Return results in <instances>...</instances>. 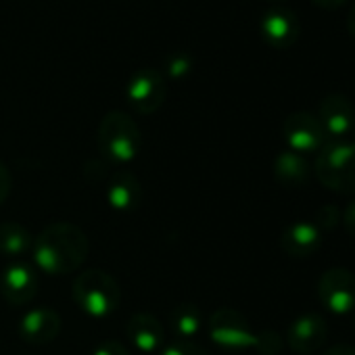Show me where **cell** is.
Returning a JSON list of instances; mask_svg holds the SVG:
<instances>
[{"label":"cell","mask_w":355,"mask_h":355,"mask_svg":"<svg viewBox=\"0 0 355 355\" xmlns=\"http://www.w3.org/2000/svg\"><path fill=\"white\" fill-rule=\"evenodd\" d=\"M36 266L53 276L76 272L88 257V239L84 230L69 222H57L44 228L32 245Z\"/></svg>","instance_id":"1"},{"label":"cell","mask_w":355,"mask_h":355,"mask_svg":"<svg viewBox=\"0 0 355 355\" xmlns=\"http://www.w3.org/2000/svg\"><path fill=\"white\" fill-rule=\"evenodd\" d=\"M76 305L92 320H105L113 315L121 301L119 284L103 270L82 272L71 288Z\"/></svg>","instance_id":"2"},{"label":"cell","mask_w":355,"mask_h":355,"mask_svg":"<svg viewBox=\"0 0 355 355\" xmlns=\"http://www.w3.org/2000/svg\"><path fill=\"white\" fill-rule=\"evenodd\" d=\"M313 171L328 191L355 195V144L347 140H328L318 150Z\"/></svg>","instance_id":"3"},{"label":"cell","mask_w":355,"mask_h":355,"mask_svg":"<svg viewBox=\"0 0 355 355\" xmlns=\"http://www.w3.org/2000/svg\"><path fill=\"white\" fill-rule=\"evenodd\" d=\"M140 128L136 121L121 113L109 111L98 125V150L101 155L117 165L132 163L140 153Z\"/></svg>","instance_id":"4"},{"label":"cell","mask_w":355,"mask_h":355,"mask_svg":"<svg viewBox=\"0 0 355 355\" xmlns=\"http://www.w3.org/2000/svg\"><path fill=\"white\" fill-rule=\"evenodd\" d=\"M211 340L226 351H247L257 347L259 334L251 328L249 320L236 309H218L209 318Z\"/></svg>","instance_id":"5"},{"label":"cell","mask_w":355,"mask_h":355,"mask_svg":"<svg viewBox=\"0 0 355 355\" xmlns=\"http://www.w3.org/2000/svg\"><path fill=\"white\" fill-rule=\"evenodd\" d=\"M165 96L167 80L159 69H138L125 86V101L140 115L155 113L163 105Z\"/></svg>","instance_id":"6"},{"label":"cell","mask_w":355,"mask_h":355,"mask_svg":"<svg viewBox=\"0 0 355 355\" xmlns=\"http://www.w3.org/2000/svg\"><path fill=\"white\" fill-rule=\"evenodd\" d=\"M318 297L330 313H349L355 309V274L347 268L326 270L318 282Z\"/></svg>","instance_id":"7"},{"label":"cell","mask_w":355,"mask_h":355,"mask_svg":"<svg viewBox=\"0 0 355 355\" xmlns=\"http://www.w3.org/2000/svg\"><path fill=\"white\" fill-rule=\"evenodd\" d=\"M284 140L288 144V150L305 155V153H318L326 142V132L320 123V119L311 113L299 111L286 117L284 125Z\"/></svg>","instance_id":"8"},{"label":"cell","mask_w":355,"mask_h":355,"mask_svg":"<svg viewBox=\"0 0 355 355\" xmlns=\"http://www.w3.org/2000/svg\"><path fill=\"white\" fill-rule=\"evenodd\" d=\"M259 34L272 49H291L299 38V17L286 7H274L263 13Z\"/></svg>","instance_id":"9"},{"label":"cell","mask_w":355,"mask_h":355,"mask_svg":"<svg viewBox=\"0 0 355 355\" xmlns=\"http://www.w3.org/2000/svg\"><path fill=\"white\" fill-rule=\"evenodd\" d=\"M318 119L330 140H345L355 128V109L351 101L343 94H328L322 98L318 109Z\"/></svg>","instance_id":"10"},{"label":"cell","mask_w":355,"mask_h":355,"mask_svg":"<svg viewBox=\"0 0 355 355\" xmlns=\"http://www.w3.org/2000/svg\"><path fill=\"white\" fill-rule=\"evenodd\" d=\"M328 336V324L320 313H303L291 322L286 330L288 349L299 355H309L318 351Z\"/></svg>","instance_id":"11"},{"label":"cell","mask_w":355,"mask_h":355,"mask_svg":"<svg viewBox=\"0 0 355 355\" xmlns=\"http://www.w3.org/2000/svg\"><path fill=\"white\" fill-rule=\"evenodd\" d=\"M0 293L11 305H26L38 293V276L26 263H11L0 276Z\"/></svg>","instance_id":"12"},{"label":"cell","mask_w":355,"mask_h":355,"mask_svg":"<svg viewBox=\"0 0 355 355\" xmlns=\"http://www.w3.org/2000/svg\"><path fill=\"white\" fill-rule=\"evenodd\" d=\"M61 332V315L53 309L40 307L26 313L19 322V336L30 345H49Z\"/></svg>","instance_id":"13"},{"label":"cell","mask_w":355,"mask_h":355,"mask_svg":"<svg viewBox=\"0 0 355 355\" xmlns=\"http://www.w3.org/2000/svg\"><path fill=\"white\" fill-rule=\"evenodd\" d=\"M125 332L132 345L144 355L159 353L165 345V330L150 313H134L125 324Z\"/></svg>","instance_id":"14"},{"label":"cell","mask_w":355,"mask_h":355,"mask_svg":"<svg viewBox=\"0 0 355 355\" xmlns=\"http://www.w3.org/2000/svg\"><path fill=\"white\" fill-rule=\"evenodd\" d=\"M105 197L115 211L128 214L142 203V187L130 171H119L107 182Z\"/></svg>","instance_id":"15"},{"label":"cell","mask_w":355,"mask_h":355,"mask_svg":"<svg viewBox=\"0 0 355 355\" xmlns=\"http://www.w3.org/2000/svg\"><path fill=\"white\" fill-rule=\"evenodd\" d=\"M320 245H322V232L315 228L313 222L291 224L280 236V247L291 257H309L318 253Z\"/></svg>","instance_id":"16"},{"label":"cell","mask_w":355,"mask_h":355,"mask_svg":"<svg viewBox=\"0 0 355 355\" xmlns=\"http://www.w3.org/2000/svg\"><path fill=\"white\" fill-rule=\"evenodd\" d=\"M307 175H309V165L303 155L286 148V150L278 153V157L274 159V178L282 187L297 189V187L305 184Z\"/></svg>","instance_id":"17"},{"label":"cell","mask_w":355,"mask_h":355,"mask_svg":"<svg viewBox=\"0 0 355 355\" xmlns=\"http://www.w3.org/2000/svg\"><path fill=\"white\" fill-rule=\"evenodd\" d=\"M169 326H171V332L175 334V338L193 340L203 330V313L199 311L197 305L182 303V305H178V307L171 309Z\"/></svg>","instance_id":"18"},{"label":"cell","mask_w":355,"mask_h":355,"mask_svg":"<svg viewBox=\"0 0 355 355\" xmlns=\"http://www.w3.org/2000/svg\"><path fill=\"white\" fill-rule=\"evenodd\" d=\"M34 239L17 222H5L0 224V255L7 257H21L28 251H32Z\"/></svg>","instance_id":"19"},{"label":"cell","mask_w":355,"mask_h":355,"mask_svg":"<svg viewBox=\"0 0 355 355\" xmlns=\"http://www.w3.org/2000/svg\"><path fill=\"white\" fill-rule=\"evenodd\" d=\"M159 355H209L205 347H201L195 340H180L175 338L169 345H163Z\"/></svg>","instance_id":"20"},{"label":"cell","mask_w":355,"mask_h":355,"mask_svg":"<svg viewBox=\"0 0 355 355\" xmlns=\"http://www.w3.org/2000/svg\"><path fill=\"white\" fill-rule=\"evenodd\" d=\"M193 61L189 55H171L165 63V73L173 80H182L191 73Z\"/></svg>","instance_id":"21"},{"label":"cell","mask_w":355,"mask_h":355,"mask_svg":"<svg viewBox=\"0 0 355 355\" xmlns=\"http://www.w3.org/2000/svg\"><path fill=\"white\" fill-rule=\"evenodd\" d=\"M338 220H340V211L334 205H324V207L318 209L313 224L322 232V230H332L338 224Z\"/></svg>","instance_id":"22"},{"label":"cell","mask_w":355,"mask_h":355,"mask_svg":"<svg viewBox=\"0 0 355 355\" xmlns=\"http://www.w3.org/2000/svg\"><path fill=\"white\" fill-rule=\"evenodd\" d=\"M255 349L263 355H276L282 349V340L278 338L276 332H263V334H259Z\"/></svg>","instance_id":"23"},{"label":"cell","mask_w":355,"mask_h":355,"mask_svg":"<svg viewBox=\"0 0 355 355\" xmlns=\"http://www.w3.org/2000/svg\"><path fill=\"white\" fill-rule=\"evenodd\" d=\"M92 355H130V353H128V349L119 340H103L92 351Z\"/></svg>","instance_id":"24"},{"label":"cell","mask_w":355,"mask_h":355,"mask_svg":"<svg viewBox=\"0 0 355 355\" xmlns=\"http://www.w3.org/2000/svg\"><path fill=\"white\" fill-rule=\"evenodd\" d=\"M9 193H11V173H9L7 165L0 161V205L7 201Z\"/></svg>","instance_id":"25"},{"label":"cell","mask_w":355,"mask_h":355,"mask_svg":"<svg viewBox=\"0 0 355 355\" xmlns=\"http://www.w3.org/2000/svg\"><path fill=\"white\" fill-rule=\"evenodd\" d=\"M340 220H343V224H345V230L355 239V199L345 207V211H343Z\"/></svg>","instance_id":"26"},{"label":"cell","mask_w":355,"mask_h":355,"mask_svg":"<svg viewBox=\"0 0 355 355\" xmlns=\"http://www.w3.org/2000/svg\"><path fill=\"white\" fill-rule=\"evenodd\" d=\"M322 355H355V347H353V345H345V343H340V345L330 347V349H328V351H324Z\"/></svg>","instance_id":"27"},{"label":"cell","mask_w":355,"mask_h":355,"mask_svg":"<svg viewBox=\"0 0 355 355\" xmlns=\"http://www.w3.org/2000/svg\"><path fill=\"white\" fill-rule=\"evenodd\" d=\"M313 5H318L320 9H338V7H343L347 0H311Z\"/></svg>","instance_id":"28"},{"label":"cell","mask_w":355,"mask_h":355,"mask_svg":"<svg viewBox=\"0 0 355 355\" xmlns=\"http://www.w3.org/2000/svg\"><path fill=\"white\" fill-rule=\"evenodd\" d=\"M347 32H349V36L355 40V5L351 7L349 17H347Z\"/></svg>","instance_id":"29"},{"label":"cell","mask_w":355,"mask_h":355,"mask_svg":"<svg viewBox=\"0 0 355 355\" xmlns=\"http://www.w3.org/2000/svg\"><path fill=\"white\" fill-rule=\"evenodd\" d=\"M353 144H355V128H353Z\"/></svg>","instance_id":"30"},{"label":"cell","mask_w":355,"mask_h":355,"mask_svg":"<svg viewBox=\"0 0 355 355\" xmlns=\"http://www.w3.org/2000/svg\"><path fill=\"white\" fill-rule=\"evenodd\" d=\"M274 3H282V0H274Z\"/></svg>","instance_id":"31"}]
</instances>
